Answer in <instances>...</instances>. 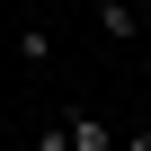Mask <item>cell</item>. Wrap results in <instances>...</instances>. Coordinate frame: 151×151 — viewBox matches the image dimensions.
<instances>
[{
	"label": "cell",
	"instance_id": "4",
	"mask_svg": "<svg viewBox=\"0 0 151 151\" xmlns=\"http://www.w3.org/2000/svg\"><path fill=\"white\" fill-rule=\"evenodd\" d=\"M36 151H71V124H45V133H36Z\"/></svg>",
	"mask_w": 151,
	"mask_h": 151
},
{
	"label": "cell",
	"instance_id": "3",
	"mask_svg": "<svg viewBox=\"0 0 151 151\" xmlns=\"http://www.w3.org/2000/svg\"><path fill=\"white\" fill-rule=\"evenodd\" d=\"M18 62L45 71V62H53V27H18Z\"/></svg>",
	"mask_w": 151,
	"mask_h": 151
},
{
	"label": "cell",
	"instance_id": "2",
	"mask_svg": "<svg viewBox=\"0 0 151 151\" xmlns=\"http://www.w3.org/2000/svg\"><path fill=\"white\" fill-rule=\"evenodd\" d=\"M62 124H71V151H116V124H98L89 107H71Z\"/></svg>",
	"mask_w": 151,
	"mask_h": 151
},
{
	"label": "cell",
	"instance_id": "6",
	"mask_svg": "<svg viewBox=\"0 0 151 151\" xmlns=\"http://www.w3.org/2000/svg\"><path fill=\"white\" fill-rule=\"evenodd\" d=\"M142 18H151V0H142Z\"/></svg>",
	"mask_w": 151,
	"mask_h": 151
},
{
	"label": "cell",
	"instance_id": "1",
	"mask_svg": "<svg viewBox=\"0 0 151 151\" xmlns=\"http://www.w3.org/2000/svg\"><path fill=\"white\" fill-rule=\"evenodd\" d=\"M142 27H151V18H142V0H98V36H107V45H133Z\"/></svg>",
	"mask_w": 151,
	"mask_h": 151
},
{
	"label": "cell",
	"instance_id": "5",
	"mask_svg": "<svg viewBox=\"0 0 151 151\" xmlns=\"http://www.w3.org/2000/svg\"><path fill=\"white\" fill-rule=\"evenodd\" d=\"M116 151H151V124H133V133H116Z\"/></svg>",
	"mask_w": 151,
	"mask_h": 151
}]
</instances>
